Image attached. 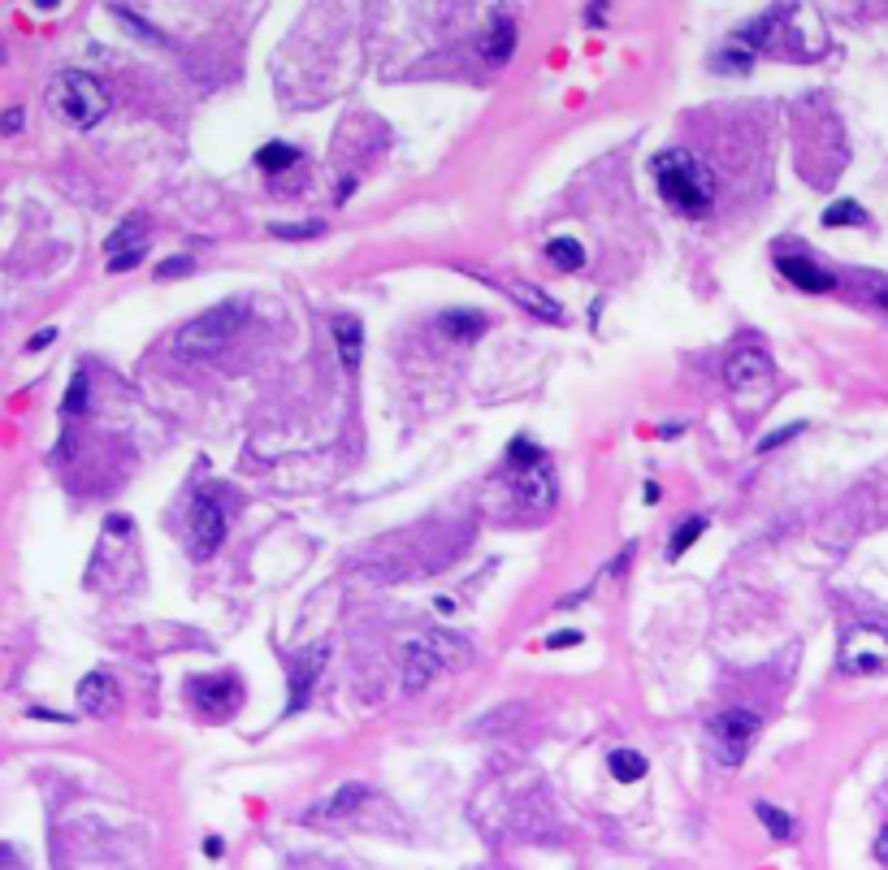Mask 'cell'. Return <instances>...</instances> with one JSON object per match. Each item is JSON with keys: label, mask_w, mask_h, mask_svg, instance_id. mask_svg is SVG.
<instances>
[{"label": "cell", "mask_w": 888, "mask_h": 870, "mask_svg": "<svg viewBox=\"0 0 888 870\" xmlns=\"http://www.w3.org/2000/svg\"><path fill=\"white\" fill-rule=\"evenodd\" d=\"M650 169H655L659 195L676 208V213H685V217H707L711 213V204H715V174L707 169L702 156L668 148V152H659L655 161H650Z\"/></svg>", "instance_id": "1"}, {"label": "cell", "mask_w": 888, "mask_h": 870, "mask_svg": "<svg viewBox=\"0 0 888 870\" xmlns=\"http://www.w3.org/2000/svg\"><path fill=\"white\" fill-rule=\"evenodd\" d=\"M243 303L239 299H226L217 303V308L200 312L195 321H187L174 334V351L182 355V360H204V355H217L230 347V338L243 329Z\"/></svg>", "instance_id": "2"}, {"label": "cell", "mask_w": 888, "mask_h": 870, "mask_svg": "<svg viewBox=\"0 0 888 870\" xmlns=\"http://www.w3.org/2000/svg\"><path fill=\"white\" fill-rule=\"evenodd\" d=\"M48 104L78 130H91L104 113H109V96H104V87L91 74H83V70H65V74L52 78Z\"/></svg>", "instance_id": "3"}, {"label": "cell", "mask_w": 888, "mask_h": 870, "mask_svg": "<svg viewBox=\"0 0 888 870\" xmlns=\"http://www.w3.org/2000/svg\"><path fill=\"white\" fill-rule=\"evenodd\" d=\"M754 732H759V719L750 715V710H724V715L711 719V749L715 758L724 762V767H741L750 754V741Z\"/></svg>", "instance_id": "4"}, {"label": "cell", "mask_w": 888, "mask_h": 870, "mask_svg": "<svg viewBox=\"0 0 888 870\" xmlns=\"http://www.w3.org/2000/svg\"><path fill=\"white\" fill-rule=\"evenodd\" d=\"M888 667V637L880 628H850L841 641V671L863 676V671Z\"/></svg>", "instance_id": "5"}, {"label": "cell", "mask_w": 888, "mask_h": 870, "mask_svg": "<svg viewBox=\"0 0 888 870\" xmlns=\"http://www.w3.org/2000/svg\"><path fill=\"white\" fill-rule=\"evenodd\" d=\"M221 537H226V511H221L213 494H200L191 503V555L195 559L217 555Z\"/></svg>", "instance_id": "6"}, {"label": "cell", "mask_w": 888, "mask_h": 870, "mask_svg": "<svg viewBox=\"0 0 888 870\" xmlns=\"http://www.w3.org/2000/svg\"><path fill=\"white\" fill-rule=\"evenodd\" d=\"M442 667H447L442 637H425V641L403 645V689H408V693H421Z\"/></svg>", "instance_id": "7"}, {"label": "cell", "mask_w": 888, "mask_h": 870, "mask_svg": "<svg viewBox=\"0 0 888 870\" xmlns=\"http://www.w3.org/2000/svg\"><path fill=\"white\" fill-rule=\"evenodd\" d=\"M143 247H148V230H143L139 217H126L122 226H117L109 239H104V252H109V269L113 273H126L135 269L143 260Z\"/></svg>", "instance_id": "8"}, {"label": "cell", "mask_w": 888, "mask_h": 870, "mask_svg": "<svg viewBox=\"0 0 888 870\" xmlns=\"http://www.w3.org/2000/svg\"><path fill=\"white\" fill-rule=\"evenodd\" d=\"M724 377L733 390H759V386H767V377H772V360H767V351H759V347H741L728 355Z\"/></svg>", "instance_id": "9"}, {"label": "cell", "mask_w": 888, "mask_h": 870, "mask_svg": "<svg viewBox=\"0 0 888 870\" xmlns=\"http://www.w3.org/2000/svg\"><path fill=\"white\" fill-rule=\"evenodd\" d=\"M776 269L785 282H793L798 290H811V295H824V290L837 286V278L828 269H819L811 256H776Z\"/></svg>", "instance_id": "10"}, {"label": "cell", "mask_w": 888, "mask_h": 870, "mask_svg": "<svg viewBox=\"0 0 888 870\" xmlns=\"http://www.w3.org/2000/svg\"><path fill=\"white\" fill-rule=\"evenodd\" d=\"M516 498H520V507H529V511L551 507V498H555V481H551V472H546V464L516 468Z\"/></svg>", "instance_id": "11"}, {"label": "cell", "mask_w": 888, "mask_h": 870, "mask_svg": "<svg viewBox=\"0 0 888 870\" xmlns=\"http://www.w3.org/2000/svg\"><path fill=\"white\" fill-rule=\"evenodd\" d=\"M78 702H83L87 715H109V710L117 706V684L113 676H104V671H91V676H83V684H78Z\"/></svg>", "instance_id": "12"}, {"label": "cell", "mask_w": 888, "mask_h": 870, "mask_svg": "<svg viewBox=\"0 0 888 870\" xmlns=\"http://www.w3.org/2000/svg\"><path fill=\"white\" fill-rule=\"evenodd\" d=\"M330 329H334V347H338V360H343V368H347V373H351V368H360V355H364V325L356 321V316H334Z\"/></svg>", "instance_id": "13"}, {"label": "cell", "mask_w": 888, "mask_h": 870, "mask_svg": "<svg viewBox=\"0 0 888 870\" xmlns=\"http://www.w3.org/2000/svg\"><path fill=\"white\" fill-rule=\"evenodd\" d=\"M325 645H317V650H308L299 663L291 667V710H304V702H308V689L317 684V676H321V663H325Z\"/></svg>", "instance_id": "14"}, {"label": "cell", "mask_w": 888, "mask_h": 870, "mask_svg": "<svg viewBox=\"0 0 888 870\" xmlns=\"http://www.w3.org/2000/svg\"><path fill=\"white\" fill-rule=\"evenodd\" d=\"M512 299L520 303L525 312H533L538 321H564V303H559L555 295H546L542 286H533V282H520V286H512Z\"/></svg>", "instance_id": "15"}, {"label": "cell", "mask_w": 888, "mask_h": 870, "mask_svg": "<svg viewBox=\"0 0 888 870\" xmlns=\"http://www.w3.org/2000/svg\"><path fill=\"white\" fill-rule=\"evenodd\" d=\"M607 767H611V775H616L620 784H637V780H642V775L650 771L646 758L637 754V749H616V754L607 758Z\"/></svg>", "instance_id": "16"}, {"label": "cell", "mask_w": 888, "mask_h": 870, "mask_svg": "<svg viewBox=\"0 0 888 870\" xmlns=\"http://www.w3.org/2000/svg\"><path fill=\"white\" fill-rule=\"evenodd\" d=\"M442 329H447L451 338L473 342L477 334H486V316H481V312H447V316H442Z\"/></svg>", "instance_id": "17"}, {"label": "cell", "mask_w": 888, "mask_h": 870, "mask_svg": "<svg viewBox=\"0 0 888 870\" xmlns=\"http://www.w3.org/2000/svg\"><path fill=\"white\" fill-rule=\"evenodd\" d=\"M191 697H204L200 706H208V697L221 702H239V680L234 676H213V680H191Z\"/></svg>", "instance_id": "18"}, {"label": "cell", "mask_w": 888, "mask_h": 870, "mask_svg": "<svg viewBox=\"0 0 888 870\" xmlns=\"http://www.w3.org/2000/svg\"><path fill=\"white\" fill-rule=\"evenodd\" d=\"M546 256H551L555 269H568V273H577L585 265V247L577 239H551L546 243Z\"/></svg>", "instance_id": "19"}, {"label": "cell", "mask_w": 888, "mask_h": 870, "mask_svg": "<svg viewBox=\"0 0 888 870\" xmlns=\"http://www.w3.org/2000/svg\"><path fill=\"white\" fill-rule=\"evenodd\" d=\"M867 221V213L858 208L854 200H837V204H828L824 208V226L828 230H841V226H863Z\"/></svg>", "instance_id": "20"}, {"label": "cell", "mask_w": 888, "mask_h": 870, "mask_svg": "<svg viewBox=\"0 0 888 870\" xmlns=\"http://www.w3.org/2000/svg\"><path fill=\"white\" fill-rule=\"evenodd\" d=\"M299 161V148H291V143H265V148L256 152V165L260 169H286V165H295Z\"/></svg>", "instance_id": "21"}, {"label": "cell", "mask_w": 888, "mask_h": 870, "mask_svg": "<svg viewBox=\"0 0 888 870\" xmlns=\"http://www.w3.org/2000/svg\"><path fill=\"white\" fill-rule=\"evenodd\" d=\"M759 823L772 832V840H793V832H798V823L789 814H780L776 806H767V801H759Z\"/></svg>", "instance_id": "22"}, {"label": "cell", "mask_w": 888, "mask_h": 870, "mask_svg": "<svg viewBox=\"0 0 888 870\" xmlns=\"http://www.w3.org/2000/svg\"><path fill=\"white\" fill-rule=\"evenodd\" d=\"M702 529H707V520L702 516H694V520H685V524H676V533H672V546H668V559H681L689 546L702 537Z\"/></svg>", "instance_id": "23"}, {"label": "cell", "mask_w": 888, "mask_h": 870, "mask_svg": "<svg viewBox=\"0 0 888 870\" xmlns=\"http://www.w3.org/2000/svg\"><path fill=\"white\" fill-rule=\"evenodd\" d=\"M512 35H516V26L507 22V18L494 22V35L486 39V52H490L494 61H507V57H512Z\"/></svg>", "instance_id": "24"}, {"label": "cell", "mask_w": 888, "mask_h": 870, "mask_svg": "<svg viewBox=\"0 0 888 870\" xmlns=\"http://www.w3.org/2000/svg\"><path fill=\"white\" fill-rule=\"evenodd\" d=\"M507 459H512V468H533V464H542V451L529 438H516L507 446Z\"/></svg>", "instance_id": "25"}, {"label": "cell", "mask_w": 888, "mask_h": 870, "mask_svg": "<svg viewBox=\"0 0 888 870\" xmlns=\"http://www.w3.org/2000/svg\"><path fill=\"white\" fill-rule=\"evenodd\" d=\"M83 403H87V373L78 368L70 381V394H65V412H83Z\"/></svg>", "instance_id": "26"}, {"label": "cell", "mask_w": 888, "mask_h": 870, "mask_svg": "<svg viewBox=\"0 0 888 870\" xmlns=\"http://www.w3.org/2000/svg\"><path fill=\"white\" fill-rule=\"evenodd\" d=\"M174 273H191V260L182 256V260H165L161 269H156V278H174Z\"/></svg>", "instance_id": "27"}, {"label": "cell", "mask_w": 888, "mask_h": 870, "mask_svg": "<svg viewBox=\"0 0 888 870\" xmlns=\"http://www.w3.org/2000/svg\"><path fill=\"white\" fill-rule=\"evenodd\" d=\"M793 433H802V425H789V429H780V433H772V438H767V442L759 446V451H772V446H780V442H785V438H793Z\"/></svg>", "instance_id": "28"}, {"label": "cell", "mask_w": 888, "mask_h": 870, "mask_svg": "<svg viewBox=\"0 0 888 870\" xmlns=\"http://www.w3.org/2000/svg\"><path fill=\"white\" fill-rule=\"evenodd\" d=\"M317 230H321V226H299V230H295V226H273V234H286V239H299V234H317Z\"/></svg>", "instance_id": "29"}, {"label": "cell", "mask_w": 888, "mask_h": 870, "mask_svg": "<svg viewBox=\"0 0 888 870\" xmlns=\"http://www.w3.org/2000/svg\"><path fill=\"white\" fill-rule=\"evenodd\" d=\"M871 299H876V308H884V312H888V282H880L876 290H871Z\"/></svg>", "instance_id": "30"}, {"label": "cell", "mask_w": 888, "mask_h": 870, "mask_svg": "<svg viewBox=\"0 0 888 870\" xmlns=\"http://www.w3.org/2000/svg\"><path fill=\"white\" fill-rule=\"evenodd\" d=\"M581 641V632H559V637H551V650L555 645H577Z\"/></svg>", "instance_id": "31"}, {"label": "cell", "mask_w": 888, "mask_h": 870, "mask_svg": "<svg viewBox=\"0 0 888 870\" xmlns=\"http://www.w3.org/2000/svg\"><path fill=\"white\" fill-rule=\"evenodd\" d=\"M18 126H22V109H9V117H5V135H13Z\"/></svg>", "instance_id": "32"}, {"label": "cell", "mask_w": 888, "mask_h": 870, "mask_svg": "<svg viewBox=\"0 0 888 870\" xmlns=\"http://www.w3.org/2000/svg\"><path fill=\"white\" fill-rule=\"evenodd\" d=\"M48 342H52V329H44V334H35L31 342H26V347H31V351H39V347H48Z\"/></svg>", "instance_id": "33"}, {"label": "cell", "mask_w": 888, "mask_h": 870, "mask_svg": "<svg viewBox=\"0 0 888 870\" xmlns=\"http://www.w3.org/2000/svg\"><path fill=\"white\" fill-rule=\"evenodd\" d=\"M880 858L888 862V827H884V832H880Z\"/></svg>", "instance_id": "34"}]
</instances>
